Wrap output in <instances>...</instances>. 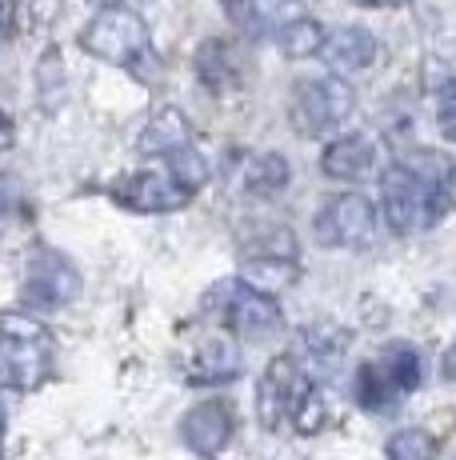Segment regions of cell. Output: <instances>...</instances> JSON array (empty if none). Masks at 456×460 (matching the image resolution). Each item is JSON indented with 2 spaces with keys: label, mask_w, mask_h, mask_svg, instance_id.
<instances>
[{
  "label": "cell",
  "mask_w": 456,
  "mask_h": 460,
  "mask_svg": "<svg viewBox=\"0 0 456 460\" xmlns=\"http://www.w3.org/2000/svg\"><path fill=\"white\" fill-rule=\"evenodd\" d=\"M452 161L436 148H412V153L384 168L381 205L392 233L412 236L441 225V217L452 205Z\"/></svg>",
  "instance_id": "cell-1"
},
{
  "label": "cell",
  "mask_w": 456,
  "mask_h": 460,
  "mask_svg": "<svg viewBox=\"0 0 456 460\" xmlns=\"http://www.w3.org/2000/svg\"><path fill=\"white\" fill-rule=\"evenodd\" d=\"M0 373L13 388L32 393L52 373V336L29 313H0Z\"/></svg>",
  "instance_id": "cell-2"
},
{
  "label": "cell",
  "mask_w": 456,
  "mask_h": 460,
  "mask_svg": "<svg viewBox=\"0 0 456 460\" xmlns=\"http://www.w3.org/2000/svg\"><path fill=\"white\" fill-rule=\"evenodd\" d=\"M81 49L89 57L104 60V65H120V68H140L153 57V37L148 24L136 8L128 4H104L92 13V21L81 32Z\"/></svg>",
  "instance_id": "cell-3"
},
{
  "label": "cell",
  "mask_w": 456,
  "mask_h": 460,
  "mask_svg": "<svg viewBox=\"0 0 456 460\" xmlns=\"http://www.w3.org/2000/svg\"><path fill=\"white\" fill-rule=\"evenodd\" d=\"M420 376H425V365L412 344H384L356 373V404L364 412H392L408 393H417Z\"/></svg>",
  "instance_id": "cell-4"
},
{
  "label": "cell",
  "mask_w": 456,
  "mask_h": 460,
  "mask_svg": "<svg viewBox=\"0 0 456 460\" xmlns=\"http://www.w3.org/2000/svg\"><path fill=\"white\" fill-rule=\"evenodd\" d=\"M356 104V93L345 76H312V81H296L288 93V120H293L296 137H324L348 120Z\"/></svg>",
  "instance_id": "cell-5"
},
{
  "label": "cell",
  "mask_w": 456,
  "mask_h": 460,
  "mask_svg": "<svg viewBox=\"0 0 456 460\" xmlns=\"http://www.w3.org/2000/svg\"><path fill=\"white\" fill-rule=\"evenodd\" d=\"M376 217L373 200L361 197V192H332V197L320 200L317 220H312V233L324 249H353L361 252L376 241Z\"/></svg>",
  "instance_id": "cell-6"
},
{
  "label": "cell",
  "mask_w": 456,
  "mask_h": 460,
  "mask_svg": "<svg viewBox=\"0 0 456 460\" xmlns=\"http://www.w3.org/2000/svg\"><path fill=\"white\" fill-rule=\"evenodd\" d=\"M81 296V269L68 261L65 252L40 244L29 256V269H24V288H21V305L29 313H52V308H65Z\"/></svg>",
  "instance_id": "cell-7"
},
{
  "label": "cell",
  "mask_w": 456,
  "mask_h": 460,
  "mask_svg": "<svg viewBox=\"0 0 456 460\" xmlns=\"http://www.w3.org/2000/svg\"><path fill=\"white\" fill-rule=\"evenodd\" d=\"M112 205L128 212H177L189 205L197 192H189L169 168H153V172H125L109 184Z\"/></svg>",
  "instance_id": "cell-8"
},
{
  "label": "cell",
  "mask_w": 456,
  "mask_h": 460,
  "mask_svg": "<svg viewBox=\"0 0 456 460\" xmlns=\"http://www.w3.org/2000/svg\"><path fill=\"white\" fill-rule=\"evenodd\" d=\"M312 380L304 376L301 360L296 357H273L265 368V376H260L257 385V420L260 429H280V420L293 417L296 404L309 396Z\"/></svg>",
  "instance_id": "cell-9"
},
{
  "label": "cell",
  "mask_w": 456,
  "mask_h": 460,
  "mask_svg": "<svg viewBox=\"0 0 456 460\" xmlns=\"http://www.w3.org/2000/svg\"><path fill=\"white\" fill-rule=\"evenodd\" d=\"M205 305L208 308L221 305L228 329H232L236 336H244V341H265V336H273L280 329V305L276 300L265 296V293H252V288H244L241 280H236V285H221Z\"/></svg>",
  "instance_id": "cell-10"
},
{
  "label": "cell",
  "mask_w": 456,
  "mask_h": 460,
  "mask_svg": "<svg viewBox=\"0 0 456 460\" xmlns=\"http://www.w3.org/2000/svg\"><path fill=\"white\" fill-rule=\"evenodd\" d=\"M180 368L189 385H228L244 373V352L228 336H205V341L192 344Z\"/></svg>",
  "instance_id": "cell-11"
},
{
  "label": "cell",
  "mask_w": 456,
  "mask_h": 460,
  "mask_svg": "<svg viewBox=\"0 0 456 460\" xmlns=\"http://www.w3.org/2000/svg\"><path fill=\"white\" fill-rule=\"evenodd\" d=\"M232 432H236V417H232V409H228L224 401L192 404V409L184 412V420H180L184 448H192V453L205 456V460L221 453L228 440H232Z\"/></svg>",
  "instance_id": "cell-12"
},
{
  "label": "cell",
  "mask_w": 456,
  "mask_h": 460,
  "mask_svg": "<svg viewBox=\"0 0 456 460\" xmlns=\"http://www.w3.org/2000/svg\"><path fill=\"white\" fill-rule=\"evenodd\" d=\"M320 57L329 60L332 76L364 73V68L376 65V37L368 29H361V24H345V29H337V32L324 37Z\"/></svg>",
  "instance_id": "cell-13"
},
{
  "label": "cell",
  "mask_w": 456,
  "mask_h": 460,
  "mask_svg": "<svg viewBox=\"0 0 456 460\" xmlns=\"http://www.w3.org/2000/svg\"><path fill=\"white\" fill-rule=\"evenodd\" d=\"M301 357L296 360H304V376L309 373H332V368L340 365V357H345V349H348V329H340L337 321H312L309 329H301Z\"/></svg>",
  "instance_id": "cell-14"
},
{
  "label": "cell",
  "mask_w": 456,
  "mask_h": 460,
  "mask_svg": "<svg viewBox=\"0 0 456 460\" xmlns=\"http://www.w3.org/2000/svg\"><path fill=\"white\" fill-rule=\"evenodd\" d=\"M136 148H140V156H164V161L184 153V148H192V128L177 104H164V109L153 112V120L140 132Z\"/></svg>",
  "instance_id": "cell-15"
},
{
  "label": "cell",
  "mask_w": 456,
  "mask_h": 460,
  "mask_svg": "<svg viewBox=\"0 0 456 460\" xmlns=\"http://www.w3.org/2000/svg\"><path fill=\"white\" fill-rule=\"evenodd\" d=\"M376 164V145L361 132H348V137H337L329 148L320 153V172L329 181H356L368 168Z\"/></svg>",
  "instance_id": "cell-16"
},
{
  "label": "cell",
  "mask_w": 456,
  "mask_h": 460,
  "mask_svg": "<svg viewBox=\"0 0 456 460\" xmlns=\"http://www.w3.org/2000/svg\"><path fill=\"white\" fill-rule=\"evenodd\" d=\"M288 161L280 153H244L241 156V189L257 200H273L288 189Z\"/></svg>",
  "instance_id": "cell-17"
},
{
  "label": "cell",
  "mask_w": 456,
  "mask_h": 460,
  "mask_svg": "<svg viewBox=\"0 0 456 460\" xmlns=\"http://www.w3.org/2000/svg\"><path fill=\"white\" fill-rule=\"evenodd\" d=\"M296 277H301V261H285V256H244L241 261V285L252 293L273 296Z\"/></svg>",
  "instance_id": "cell-18"
},
{
  "label": "cell",
  "mask_w": 456,
  "mask_h": 460,
  "mask_svg": "<svg viewBox=\"0 0 456 460\" xmlns=\"http://www.w3.org/2000/svg\"><path fill=\"white\" fill-rule=\"evenodd\" d=\"M197 73L213 93H228L241 84V57L228 40H205L197 49Z\"/></svg>",
  "instance_id": "cell-19"
},
{
  "label": "cell",
  "mask_w": 456,
  "mask_h": 460,
  "mask_svg": "<svg viewBox=\"0 0 456 460\" xmlns=\"http://www.w3.org/2000/svg\"><path fill=\"white\" fill-rule=\"evenodd\" d=\"M37 96L45 112H60L68 96V73H65V57H60L57 44H48L37 60Z\"/></svg>",
  "instance_id": "cell-20"
},
{
  "label": "cell",
  "mask_w": 456,
  "mask_h": 460,
  "mask_svg": "<svg viewBox=\"0 0 456 460\" xmlns=\"http://www.w3.org/2000/svg\"><path fill=\"white\" fill-rule=\"evenodd\" d=\"M324 37H329V32L320 29V21H312V16H296V21L280 24L276 44L288 60H309V57H320Z\"/></svg>",
  "instance_id": "cell-21"
},
{
  "label": "cell",
  "mask_w": 456,
  "mask_h": 460,
  "mask_svg": "<svg viewBox=\"0 0 456 460\" xmlns=\"http://www.w3.org/2000/svg\"><path fill=\"white\" fill-rule=\"evenodd\" d=\"M384 460H436V437L425 429H400L389 437Z\"/></svg>",
  "instance_id": "cell-22"
},
{
  "label": "cell",
  "mask_w": 456,
  "mask_h": 460,
  "mask_svg": "<svg viewBox=\"0 0 456 460\" xmlns=\"http://www.w3.org/2000/svg\"><path fill=\"white\" fill-rule=\"evenodd\" d=\"M293 424H296V432H304V437H317L324 424H329V409H324V396H320V388H317V385H312V388H309V396H304V401L296 404Z\"/></svg>",
  "instance_id": "cell-23"
},
{
  "label": "cell",
  "mask_w": 456,
  "mask_h": 460,
  "mask_svg": "<svg viewBox=\"0 0 456 460\" xmlns=\"http://www.w3.org/2000/svg\"><path fill=\"white\" fill-rule=\"evenodd\" d=\"M436 128H441L444 140H456V88L444 93L441 104H436Z\"/></svg>",
  "instance_id": "cell-24"
},
{
  "label": "cell",
  "mask_w": 456,
  "mask_h": 460,
  "mask_svg": "<svg viewBox=\"0 0 456 460\" xmlns=\"http://www.w3.org/2000/svg\"><path fill=\"white\" fill-rule=\"evenodd\" d=\"M16 21H21V0H0V44L16 37Z\"/></svg>",
  "instance_id": "cell-25"
},
{
  "label": "cell",
  "mask_w": 456,
  "mask_h": 460,
  "mask_svg": "<svg viewBox=\"0 0 456 460\" xmlns=\"http://www.w3.org/2000/svg\"><path fill=\"white\" fill-rule=\"evenodd\" d=\"M221 8L232 16L236 24H249L252 21V0H221Z\"/></svg>",
  "instance_id": "cell-26"
},
{
  "label": "cell",
  "mask_w": 456,
  "mask_h": 460,
  "mask_svg": "<svg viewBox=\"0 0 456 460\" xmlns=\"http://www.w3.org/2000/svg\"><path fill=\"white\" fill-rule=\"evenodd\" d=\"M13 140H16V128H13V120H8L4 112H0V153H4V148L13 145Z\"/></svg>",
  "instance_id": "cell-27"
},
{
  "label": "cell",
  "mask_w": 456,
  "mask_h": 460,
  "mask_svg": "<svg viewBox=\"0 0 456 460\" xmlns=\"http://www.w3.org/2000/svg\"><path fill=\"white\" fill-rule=\"evenodd\" d=\"M441 368H444V376H449V380H456V344H449V352H444Z\"/></svg>",
  "instance_id": "cell-28"
},
{
  "label": "cell",
  "mask_w": 456,
  "mask_h": 460,
  "mask_svg": "<svg viewBox=\"0 0 456 460\" xmlns=\"http://www.w3.org/2000/svg\"><path fill=\"white\" fill-rule=\"evenodd\" d=\"M361 4H373V8H408L412 0H361Z\"/></svg>",
  "instance_id": "cell-29"
},
{
  "label": "cell",
  "mask_w": 456,
  "mask_h": 460,
  "mask_svg": "<svg viewBox=\"0 0 456 460\" xmlns=\"http://www.w3.org/2000/svg\"><path fill=\"white\" fill-rule=\"evenodd\" d=\"M4 429H8V409H4V401H0V445H4Z\"/></svg>",
  "instance_id": "cell-30"
}]
</instances>
